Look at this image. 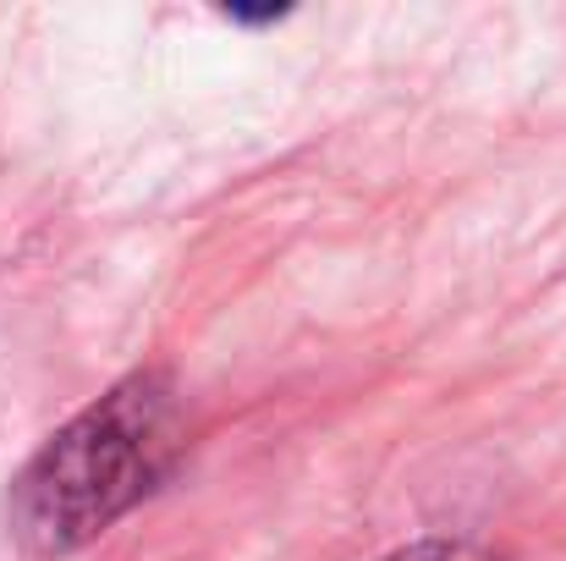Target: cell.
Segmentation results:
<instances>
[{"label":"cell","mask_w":566,"mask_h":561,"mask_svg":"<svg viewBox=\"0 0 566 561\" xmlns=\"http://www.w3.org/2000/svg\"><path fill=\"white\" fill-rule=\"evenodd\" d=\"M171 446V391L138 374L77 413L11 485V534L33 557H61L88 546L116 523L160 474Z\"/></svg>","instance_id":"1"},{"label":"cell","mask_w":566,"mask_h":561,"mask_svg":"<svg viewBox=\"0 0 566 561\" xmlns=\"http://www.w3.org/2000/svg\"><path fill=\"white\" fill-rule=\"evenodd\" d=\"M396 561H446L440 551H407V557H396Z\"/></svg>","instance_id":"2"}]
</instances>
